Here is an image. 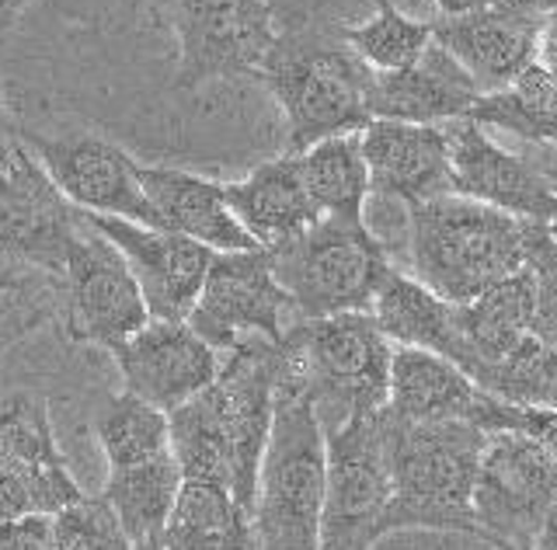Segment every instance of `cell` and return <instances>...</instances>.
Listing matches in <instances>:
<instances>
[{"instance_id": "cell-1", "label": "cell", "mask_w": 557, "mask_h": 550, "mask_svg": "<svg viewBox=\"0 0 557 550\" xmlns=\"http://www.w3.org/2000/svg\"><path fill=\"white\" fill-rule=\"evenodd\" d=\"M278 380H283V346L244 341L223 352L216 380L196 401L168 415L171 453L178 460L182 477L226 485L244 509L255 512Z\"/></svg>"}, {"instance_id": "cell-2", "label": "cell", "mask_w": 557, "mask_h": 550, "mask_svg": "<svg viewBox=\"0 0 557 550\" xmlns=\"http://www.w3.org/2000/svg\"><path fill=\"white\" fill-rule=\"evenodd\" d=\"M373 77L376 74L345 42L342 25L293 18L278 28L258 80L286 115V153H304L331 136L370 126Z\"/></svg>"}, {"instance_id": "cell-3", "label": "cell", "mask_w": 557, "mask_h": 550, "mask_svg": "<svg viewBox=\"0 0 557 550\" xmlns=\"http://www.w3.org/2000/svg\"><path fill=\"white\" fill-rule=\"evenodd\" d=\"M391 471V533L432 529L481 540L474 520V480L487 446L484 428L467 422L414 425L380 411Z\"/></svg>"}, {"instance_id": "cell-4", "label": "cell", "mask_w": 557, "mask_h": 550, "mask_svg": "<svg viewBox=\"0 0 557 550\" xmlns=\"http://www.w3.org/2000/svg\"><path fill=\"white\" fill-rule=\"evenodd\" d=\"M527 220L463 196L408 210V268L446 303H470L527 268Z\"/></svg>"}, {"instance_id": "cell-5", "label": "cell", "mask_w": 557, "mask_h": 550, "mask_svg": "<svg viewBox=\"0 0 557 550\" xmlns=\"http://www.w3.org/2000/svg\"><path fill=\"white\" fill-rule=\"evenodd\" d=\"M283 346V341H278ZM327 495V436L310 390L283 363L275 422L255 495V550H318Z\"/></svg>"}, {"instance_id": "cell-6", "label": "cell", "mask_w": 557, "mask_h": 550, "mask_svg": "<svg viewBox=\"0 0 557 550\" xmlns=\"http://www.w3.org/2000/svg\"><path fill=\"white\" fill-rule=\"evenodd\" d=\"M283 363L310 390L324 433L380 415L391 401L394 346L373 314L296 321L283 338Z\"/></svg>"}, {"instance_id": "cell-7", "label": "cell", "mask_w": 557, "mask_h": 550, "mask_svg": "<svg viewBox=\"0 0 557 550\" xmlns=\"http://www.w3.org/2000/svg\"><path fill=\"white\" fill-rule=\"evenodd\" d=\"M275 275L300 321L370 314L394 272L387 248L366 220L321 216L307 234L272 251Z\"/></svg>"}, {"instance_id": "cell-8", "label": "cell", "mask_w": 557, "mask_h": 550, "mask_svg": "<svg viewBox=\"0 0 557 550\" xmlns=\"http://www.w3.org/2000/svg\"><path fill=\"white\" fill-rule=\"evenodd\" d=\"M327 495L318 550H373L391 533V471L380 415L327 428Z\"/></svg>"}, {"instance_id": "cell-9", "label": "cell", "mask_w": 557, "mask_h": 550, "mask_svg": "<svg viewBox=\"0 0 557 550\" xmlns=\"http://www.w3.org/2000/svg\"><path fill=\"white\" fill-rule=\"evenodd\" d=\"M300 321L293 300L275 275L272 251H223L213 258L202 293L188 314L191 332L216 352H231L244 341H278Z\"/></svg>"}, {"instance_id": "cell-10", "label": "cell", "mask_w": 557, "mask_h": 550, "mask_svg": "<svg viewBox=\"0 0 557 550\" xmlns=\"http://www.w3.org/2000/svg\"><path fill=\"white\" fill-rule=\"evenodd\" d=\"M178 71L174 88L258 77L278 39L272 0H174Z\"/></svg>"}, {"instance_id": "cell-11", "label": "cell", "mask_w": 557, "mask_h": 550, "mask_svg": "<svg viewBox=\"0 0 557 550\" xmlns=\"http://www.w3.org/2000/svg\"><path fill=\"white\" fill-rule=\"evenodd\" d=\"M557 505V460L519 433H492L474 480V520L495 550H533Z\"/></svg>"}, {"instance_id": "cell-12", "label": "cell", "mask_w": 557, "mask_h": 550, "mask_svg": "<svg viewBox=\"0 0 557 550\" xmlns=\"http://www.w3.org/2000/svg\"><path fill=\"white\" fill-rule=\"evenodd\" d=\"M84 216V213H81ZM66 283V332L81 346L115 352L153 321L133 268L109 237L84 220L63 268Z\"/></svg>"}, {"instance_id": "cell-13", "label": "cell", "mask_w": 557, "mask_h": 550, "mask_svg": "<svg viewBox=\"0 0 557 550\" xmlns=\"http://www.w3.org/2000/svg\"><path fill=\"white\" fill-rule=\"evenodd\" d=\"M84 230V216L70 202L39 158L17 143L11 164L0 171V262H17L60 275L66 254Z\"/></svg>"}, {"instance_id": "cell-14", "label": "cell", "mask_w": 557, "mask_h": 550, "mask_svg": "<svg viewBox=\"0 0 557 550\" xmlns=\"http://www.w3.org/2000/svg\"><path fill=\"white\" fill-rule=\"evenodd\" d=\"M22 143L39 158L60 192L77 205L81 213L95 216H119L139 223V227H161V216L144 196L136 178V161L112 140H101L91 133L60 136V140H42V136H22Z\"/></svg>"}, {"instance_id": "cell-15", "label": "cell", "mask_w": 557, "mask_h": 550, "mask_svg": "<svg viewBox=\"0 0 557 550\" xmlns=\"http://www.w3.org/2000/svg\"><path fill=\"white\" fill-rule=\"evenodd\" d=\"M550 8L554 0H498L460 18H435L432 36L484 95H492L540 63V32Z\"/></svg>"}, {"instance_id": "cell-16", "label": "cell", "mask_w": 557, "mask_h": 550, "mask_svg": "<svg viewBox=\"0 0 557 550\" xmlns=\"http://www.w3.org/2000/svg\"><path fill=\"white\" fill-rule=\"evenodd\" d=\"M122 390L174 415L216 380L223 352H216L188 321H150L112 352Z\"/></svg>"}, {"instance_id": "cell-17", "label": "cell", "mask_w": 557, "mask_h": 550, "mask_svg": "<svg viewBox=\"0 0 557 550\" xmlns=\"http://www.w3.org/2000/svg\"><path fill=\"white\" fill-rule=\"evenodd\" d=\"M449 136V171H453V196L474 199L527 223L557 220V196L533 167L527 153H512L498 147L484 126L457 118L446 123Z\"/></svg>"}, {"instance_id": "cell-18", "label": "cell", "mask_w": 557, "mask_h": 550, "mask_svg": "<svg viewBox=\"0 0 557 550\" xmlns=\"http://www.w3.org/2000/svg\"><path fill=\"white\" fill-rule=\"evenodd\" d=\"M84 220L122 251L139 289H144L153 321H188L216 251H209L191 237L139 227V223L119 216L84 213Z\"/></svg>"}, {"instance_id": "cell-19", "label": "cell", "mask_w": 557, "mask_h": 550, "mask_svg": "<svg viewBox=\"0 0 557 550\" xmlns=\"http://www.w3.org/2000/svg\"><path fill=\"white\" fill-rule=\"evenodd\" d=\"M359 136L366 167H370V188L376 196L405 202V210L453 196L446 126L373 118Z\"/></svg>"}, {"instance_id": "cell-20", "label": "cell", "mask_w": 557, "mask_h": 550, "mask_svg": "<svg viewBox=\"0 0 557 550\" xmlns=\"http://www.w3.org/2000/svg\"><path fill=\"white\" fill-rule=\"evenodd\" d=\"M481 88L440 42L425 49V57L408 71L376 74L370 109L373 118L414 126H446L467 118L481 101Z\"/></svg>"}, {"instance_id": "cell-21", "label": "cell", "mask_w": 557, "mask_h": 550, "mask_svg": "<svg viewBox=\"0 0 557 550\" xmlns=\"http://www.w3.org/2000/svg\"><path fill=\"white\" fill-rule=\"evenodd\" d=\"M136 178L144 196L161 216V227L206 245L209 251H251L258 248L251 234L240 227L223 185L191 175L178 167H157L136 161Z\"/></svg>"}, {"instance_id": "cell-22", "label": "cell", "mask_w": 557, "mask_h": 550, "mask_svg": "<svg viewBox=\"0 0 557 550\" xmlns=\"http://www.w3.org/2000/svg\"><path fill=\"white\" fill-rule=\"evenodd\" d=\"M223 196L240 227L265 251L289 245L321 220L318 205L307 196L296 153H283V158L258 164L240 182H226Z\"/></svg>"}, {"instance_id": "cell-23", "label": "cell", "mask_w": 557, "mask_h": 550, "mask_svg": "<svg viewBox=\"0 0 557 550\" xmlns=\"http://www.w3.org/2000/svg\"><path fill=\"white\" fill-rule=\"evenodd\" d=\"M487 398L492 393H484L449 359L422 349H394L391 401H387V411L394 418L414 425L467 422L481 428Z\"/></svg>"}, {"instance_id": "cell-24", "label": "cell", "mask_w": 557, "mask_h": 550, "mask_svg": "<svg viewBox=\"0 0 557 550\" xmlns=\"http://www.w3.org/2000/svg\"><path fill=\"white\" fill-rule=\"evenodd\" d=\"M0 460L35 480L46 515H57L84 498L81 485L60 457L49 408L35 393L0 398Z\"/></svg>"}, {"instance_id": "cell-25", "label": "cell", "mask_w": 557, "mask_h": 550, "mask_svg": "<svg viewBox=\"0 0 557 550\" xmlns=\"http://www.w3.org/2000/svg\"><path fill=\"white\" fill-rule=\"evenodd\" d=\"M457 328L463 338V373L470 380L502 363L522 341L533 338V275L522 268L484 289L478 300L457 303Z\"/></svg>"}, {"instance_id": "cell-26", "label": "cell", "mask_w": 557, "mask_h": 550, "mask_svg": "<svg viewBox=\"0 0 557 550\" xmlns=\"http://www.w3.org/2000/svg\"><path fill=\"white\" fill-rule=\"evenodd\" d=\"M373 321L394 349H422L463 366V338L457 328V303L435 297L414 275L394 268L373 300Z\"/></svg>"}, {"instance_id": "cell-27", "label": "cell", "mask_w": 557, "mask_h": 550, "mask_svg": "<svg viewBox=\"0 0 557 550\" xmlns=\"http://www.w3.org/2000/svg\"><path fill=\"white\" fill-rule=\"evenodd\" d=\"M255 526L234 491L216 480H182L157 550H251Z\"/></svg>"}, {"instance_id": "cell-28", "label": "cell", "mask_w": 557, "mask_h": 550, "mask_svg": "<svg viewBox=\"0 0 557 550\" xmlns=\"http://www.w3.org/2000/svg\"><path fill=\"white\" fill-rule=\"evenodd\" d=\"M182 467L174 453L157 457L136 467L109 471L101 498L115 512L119 526L129 533V540L144 550L161 543V533L171 520V509L182 491Z\"/></svg>"}, {"instance_id": "cell-29", "label": "cell", "mask_w": 557, "mask_h": 550, "mask_svg": "<svg viewBox=\"0 0 557 550\" xmlns=\"http://www.w3.org/2000/svg\"><path fill=\"white\" fill-rule=\"evenodd\" d=\"M300 175L307 185L310 202L318 205L321 216H342V220H362V205L370 188V167L362 158V136L345 133L331 136L296 153Z\"/></svg>"}, {"instance_id": "cell-30", "label": "cell", "mask_w": 557, "mask_h": 550, "mask_svg": "<svg viewBox=\"0 0 557 550\" xmlns=\"http://www.w3.org/2000/svg\"><path fill=\"white\" fill-rule=\"evenodd\" d=\"M467 118L512 133L530 147H557V80L544 71V63H533L502 91L481 95Z\"/></svg>"}, {"instance_id": "cell-31", "label": "cell", "mask_w": 557, "mask_h": 550, "mask_svg": "<svg viewBox=\"0 0 557 550\" xmlns=\"http://www.w3.org/2000/svg\"><path fill=\"white\" fill-rule=\"evenodd\" d=\"M95 436L104 460H109V471L136 467V463L171 453L168 415L126 390L101 404L95 418Z\"/></svg>"}, {"instance_id": "cell-32", "label": "cell", "mask_w": 557, "mask_h": 550, "mask_svg": "<svg viewBox=\"0 0 557 550\" xmlns=\"http://www.w3.org/2000/svg\"><path fill=\"white\" fill-rule=\"evenodd\" d=\"M376 11L359 25H342L345 42L356 49V57L370 66L373 74L408 71L425 57V49L435 42L432 22H418L405 14L391 0H373Z\"/></svg>"}, {"instance_id": "cell-33", "label": "cell", "mask_w": 557, "mask_h": 550, "mask_svg": "<svg viewBox=\"0 0 557 550\" xmlns=\"http://www.w3.org/2000/svg\"><path fill=\"white\" fill-rule=\"evenodd\" d=\"M474 384L505 404L557 411V349L527 338L502 363L487 366Z\"/></svg>"}, {"instance_id": "cell-34", "label": "cell", "mask_w": 557, "mask_h": 550, "mask_svg": "<svg viewBox=\"0 0 557 550\" xmlns=\"http://www.w3.org/2000/svg\"><path fill=\"white\" fill-rule=\"evenodd\" d=\"M57 279L60 275H49L42 268L0 262V352L49 314Z\"/></svg>"}, {"instance_id": "cell-35", "label": "cell", "mask_w": 557, "mask_h": 550, "mask_svg": "<svg viewBox=\"0 0 557 550\" xmlns=\"http://www.w3.org/2000/svg\"><path fill=\"white\" fill-rule=\"evenodd\" d=\"M52 537H57V550H144L119 526L115 512L101 495H84L81 502L52 515Z\"/></svg>"}, {"instance_id": "cell-36", "label": "cell", "mask_w": 557, "mask_h": 550, "mask_svg": "<svg viewBox=\"0 0 557 550\" xmlns=\"http://www.w3.org/2000/svg\"><path fill=\"white\" fill-rule=\"evenodd\" d=\"M527 268L533 275V338L557 349V240L547 223L527 227Z\"/></svg>"}, {"instance_id": "cell-37", "label": "cell", "mask_w": 557, "mask_h": 550, "mask_svg": "<svg viewBox=\"0 0 557 550\" xmlns=\"http://www.w3.org/2000/svg\"><path fill=\"white\" fill-rule=\"evenodd\" d=\"M481 428L484 433H519V436L533 439L540 450H547L557 460V411H550V408L505 404L498 398H487Z\"/></svg>"}, {"instance_id": "cell-38", "label": "cell", "mask_w": 557, "mask_h": 550, "mask_svg": "<svg viewBox=\"0 0 557 550\" xmlns=\"http://www.w3.org/2000/svg\"><path fill=\"white\" fill-rule=\"evenodd\" d=\"M28 515H46L39 488L28 474L0 460V523L28 520Z\"/></svg>"}, {"instance_id": "cell-39", "label": "cell", "mask_w": 557, "mask_h": 550, "mask_svg": "<svg viewBox=\"0 0 557 550\" xmlns=\"http://www.w3.org/2000/svg\"><path fill=\"white\" fill-rule=\"evenodd\" d=\"M0 550H57L52 515H28V520L0 523Z\"/></svg>"}, {"instance_id": "cell-40", "label": "cell", "mask_w": 557, "mask_h": 550, "mask_svg": "<svg viewBox=\"0 0 557 550\" xmlns=\"http://www.w3.org/2000/svg\"><path fill=\"white\" fill-rule=\"evenodd\" d=\"M17 143H22V136H17L14 126H11V115H8V105H4V91H0V171L11 164Z\"/></svg>"}, {"instance_id": "cell-41", "label": "cell", "mask_w": 557, "mask_h": 550, "mask_svg": "<svg viewBox=\"0 0 557 550\" xmlns=\"http://www.w3.org/2000/svg\"><path fill=\"white\" fill-rule=\"evenodd\" d=\"M435 8H440V18H460V14H474V11H484L498 4V0H432Z\"/></svg>"}, {"instance_id": "cell-42", "label": "cell", "mask_w": 557, "mask_h": 550, "mask_svg": "<svg viewBox=\"0 0 557 550\" xmlns=\"http://www.w3.org/2000/svg\"><path fill=\"white\" fill-rule=\"evenodd\" d=\"M557 57V4L547 11L544 32H540V60H554Z\"/></svg>"}, {"instance_id": "cell-43", "label": "cell", "mask_w": 557, "mask_h": 550, "mask_svg": "<svg viewBox=\"0 0 557 550\" xmlns=\"http://www.w3.org/2000/svg\"><path fill=\"white\" fill-rule=\"evenodd\" d=\"M533 550H557V505L547 512L544 526H540L536 540H533Z\"/></svg>"}, {"instance_id": "cell-44", "label": "cell", "mask_w": 557, "mask_h": 550, "mask_svg": "<svg viewBox=\"0 0 557 550\" xmlns=\"http://www.w3.org/2000/svg\"><path fill=\"white\" fill-rule=\"evenodd\" d=\"M25 8H28V0H0V42H4V36Z\"/></svg>"}, {"instance_id": "cell-45", "label": "cell", "mask_w": 557, "mask_h": 550, "mask_svg": "<svg viewBox=\"0 0 557 550\" xmlns=\"http://www.w3.org/2000/svg\"><path fill=\"white\" fill-rule=\"evenodd\" d=\"M540 63H544V71L557 80V57H554V60H540Z\"/></svg>"}, {"instance_id": "cell-46", "label": "cell", "mask_w": 557, "mask_h": 550, "mask_svg": "<svg viewBox=\"0 0 557 550\" xmlns=\"http://www.w3.org/2000/svg\"><path fill=\"white\" fill-rule=\"evenodd\" d=\"M550 234H554V240H557V220L550 223Z\"/></svg>"}, {"instance_id": "cell-47", "label": "cell", "mask_w": 557, "mask_h": 550, "mask_svg": "<svg viewBox=\"0 0 557 550\" xmlns=\"http://www.w3.org/2000/svg\"><path fill=\"white\" fill-rule=\"evenodd\" d=\"M554 4H557V0H554Z\"/></svg>"}, {"instance_id": "cell-48", "label": "cell", "mask_w": 557, "mask_h": 550, "mask_svg": "<svg viewBox=\"0 0 557 550\" xmlns=\"http://www.w3.org/2000/svg\"><path fill=\"white\" fill-rule=\"evenodd\" d=\"M153 550H157V547H153Z\"/></svg>"}, {"instance_id": "cell-49", "label": "cell", "mask_w": 557, "mask_h": 550, "mask_svg": "<svg viewBox=\"0 0 557 550\" xmlns=\"http://www.w3.org/2000/svg\"><path fill=\"white\" fill-rule=\"evenodd\" d=\"M251 550H255V547H251Z\"/></svg>"}]
</instances>
